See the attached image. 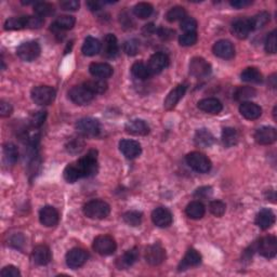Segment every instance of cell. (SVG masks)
I'll list each match as a JSON object with an SVG mask.
<instances>
[{
    "mask_svg": "<svg viewBox=\"0 0 277 277\" xmlns=\"http://www.w3.org/2000/svg\"><path fill=\"white\" fill-rule=\"evenodd\" d=\"M156 28L154 26V24H148V25H145V28L144 29H143V31L147 35H150V34H153V33H156Z\"/></svg>",
    "mask_w": 277,
    "mask_h": 277,
    "instance_id": "cell-63",
    "label": "cell"
},
{
    "mask_svg": "<svg viewBox=\"0 0 277 277\" xmlns=\"http://www.w3.org/2000/svg\"><path fill=\"white\" fill-rule=\"evenodd\" d=\"M195 144L199 147L206 148L210 147L215 143V137L212 133L207 129H198L194 137Z\"/></svg>",
    "mask_w": 277,
    "mask_h": 277,
    "instance_id": "cell-31",
    "label": "cell"
},
{
    "mask_svg": "<svg viewBox=\"0 0 277 277\" xmlns=\"http://www.w3.org/2000/svg\"><path fill=\"white\" fill-rule=\"evenodd\" d=\"M104 4V2L102 1H88L87 2V7L89 8V10H91V11H98L102 6Z\"/></svg>",
    "mask_w": 277,
    "mask_h": 277,
    "instance_id": "cell-62",
    "label": "cell"
},
{
    "mask_svg": "<svg viewBox=\"0 0 277 277\" xmlns=\"http://www.w3.org/2000/svg\"><path fill=\"white\" fill-rule=\"evenodd\" d=\"M40 46L37 41H25L17 49V55L24 62L35 61L40 55Z\"/></svg>",
    "mask_w": 277,
    "mask_h": 277,
    "instance_id": "cell-5",
    "label": "cell"
},
{
    "mask_svg": "<svg viewBox=\"0 0 277 277\" xmlns=\"http://www.w3.org/2000/svg\"><path fill=\"white\" fill-rule=\"evenodd\" d=\"M76 19L72 17V15H62L58 17L55 22L51 25V30L55 31V34L61 33L64 30H69L75 26Z\"/></svg>",
    "mask_w": 277,
    "mask_h": 277,
    "instance_id": "cell-30",
    "label": "cell"
},
{
    "mask_svg": "<svg viewBox=\"0 0 277 277\" xmlns=\"http://www.w3.org/2000/svg\"><path fill=\"white\" fill-rule=\"evenodd\" d=\"M76 129L84 137H97L100 133V122L94 118H82L76 122Z\"/></svg>",
    "mask_w": 277,
    "mask_h": 277,
    "instance_id": "cell-10",
    "label": "cell"
},
{
    "mask_svg": "<svg viewBox=\"0 0 277 277\" xmlns=\"http://www.w3.org/2000/svg\"><path fill=\"white\" fill-rule=\"evenodd\" d=\"M239 111L243 117L249 120L258 119L262 114V109L252 102H243L239 106Z\"/></svg>",
    "mask_w": 277,
    "mask_h": 277,
    "instance_id": "cell-29",
    "label": "cell"
},
{
    "mask_svg": "<svg viewBox=\"0 0 277 277\" xmlns=\"http://www.w3.org/2000/svg\"><path fill=\"white\" fill-rule=\"evenodd\" d=\"M275 223V215L274 212L268 208L261 209L257 217H255V224H257L261 230H268Z\"/></svg>",
    "mask_w": 277,
    "mask_h": 277,
    "instance_id": "cell-24",
    "label": "cell"
},
{
    "mask_svg": "<svg viewBox=\"0 0 277 277\" xmlns=\"http://www.w3.org/2000/svg\"><path fill=\"white\" fill-rule=\"evenodd\" d=\"M197 39H198V37H197L196 33H184L180 36L179 42L182 47H191L196 44Z\"/></svg>",
    "mask_w": 277,
    "mask_h": 277,
    "instance_id": "cell-51",
    "label": "cell"
},
{
    "mask_svg": "<svg viewBox=\"0 0 277 277\" xmlns=\"http://www.w3.org/2000/svg\"><path fill=\"white\" fill-rule=\"evenodd\" d=\"M89 72L98 79H106L113 75V67L108 63H91L89 66Z\"/></svg>",
    "mask_w": 277,
    "mask_h": 277,
    "instance_id": "cell-25",
    "label": "cell"
},
{
    "mask_svg": "<svg viewBox=\"0 0 277 277\" xmlns=\"http://www.w3.org/2000/svg\"><path fill=\"white\" fill-rule=\"evenodd\" d=\"M249 21H250V25H251V29L257 30L264 28V26L270 22V14L268 12L262 11L258 14H255L251 19H249Z\"/></svg>",
    "mask_w": 277,
    "mask_h": 277,
    "instance_id": "cell-42",
    "label": "cell"
},
{
    "mask_svg": "<svg viewBox=\"0 0 277 277\" xmlns=\"http://www.w3.org/2000/svg\"><path fill=\"white\" fill-rule=\"evenodd\" d=\"M180 28L184 33H196L197 29V22L196 20L193 18L186 17L182 21H181Z\"/></svg>",
    "mask_w": 277,
    "mask_h": 277,
    "instance_id": "cell-49",
    "label": "cell"
},
{
    "mask_svg": "<svg viewBox=\"0 0 277 277\" xmlns=\"http://www.w3.org/2000/svg\"><path fill=\"white\" fill-rule=\"evenodd\" d=\"M68 97L77 105H86L89 104L94 98V94L90 90L84 87V84L74 86L68 91Z\"/></svg>",
    "mask_w": 277,
    "mask_h": 277,
    "instance_id": "cell-7",
    "label": "cell"
},
{
    "mask_svg": "<svg viewBox=\"0 0 277 277\" xmlns=\"http://www.w3.org/2000/svg\"><path fill=\"white\" fill-rule=\"evenodd\" d=\"M277 138V131L274 127L264 126L254 132V140L258 144L270 145L273 144Z\"/></svg>",
    "mask_w": 277,
    "mask_h": 277,
    "instance_id": "cell-14",
    "label": "cell"
},
{
    "mask_svg": "<svg viewBox=\"0 0 277 277\" xmlns=\"http://www.w3.org/2000/svg\"><path fill=\"white\" fill-rule=\"evenodd\" d=\"M44 24V19L40 17H29L28 15V28H40Z\"/></svg>",
    "mask_w": 277,
    "mask_h": 277,
    "instance_id": "cell-57",
    "label": "cell"
},
{
    "mask_svg": "<svg viewBox=\"0 0 277 277\" xmlns=\"http://www.w3.org/2000/svg\"><path fill=\"white\" fill-rule=\"evenodd\" d=\"M186 90H188V84H185V83H181L179 84V86L175 87L173 90H171V91H170L169 94L167 95L166 100H165L164 108L167 111L173 110L180 102V100L184 97Z\"/></svg>",
    "mask_w": 277,
    "mask_h": 277,
    "instance_id": "cell-15",
    "label": "cell"
},
{
    "mask_svg": "<svg viewBox=\"0 0 277 277\" xmlns=\"http://www.w3.org/2000/svg\"><path fill=\"white\" fill-rule=\"evenodd\" d=\"M239 140V136L234 128L227 127L222 131V143L225 147H232L236 145Z\"/></svg>",
    "mask_w": 277,
    "mask_h": 277,
    "instance_id": "cell-36",
    "label": "cell"
},
{
    "mask_svg": "<svg viewBox=\"0 0 277 277\" xmlns=\"http://www.w3.org/2000/svg\"><path fill=\"white\" fill-rule=\"evenodd\" d=\"M185 162L189 165L190 168L199 173H206L210 171L212 166L210 159L205 154L199 152H192L188 154L185 157Z\"/></svg>",
    "mask_w": 277,
    "mask_h": 277,
    "instance_id": "cell-3",
    "label": "cell"
},
{
    "mask_svg": "<svg viewBox=\"0 0 277 277\" xmlns=\"http://www.w3.org/2000/svg\"><path fill=\"white\" fill-rule=\"evenodd\" d=\"M119 150L126 158L128 159H135L138 156H140L142 153V147L138 142L135 140H121L119 142Z\"/></svg>",
    "mask_w": 277,
    "mask_h": 277,
    "instance_id": "cell-17",
    "label": "cell"
},
{
    "mask_svg": "<svg viewBox=\"0 0 277 277\" xmlns=\"http://www.w3.org/2000/svg\"><path fill=\"white\" fill-rule=\"evenodd\" d=\"M93 249L101 255H111L116 251L117 244L110 235H100L94 239Z\"/></svg>",
    "mask_w": 277,
    "mask_h": 277,
    "instance_id": "cell-6",
    "label": "cell"
},
{
    "mask_svg": "<svg viewBox=\"0 0 277 277\" xmlns=\"http://www.w3.org/2000/svg\"><path fill=\"white\" fill-rule=\"evenodd\" d=\"M132 75L140 81H145L151 76V73L148 71L147 65L143 62H136L131 67Z\"/></svg>",
    "mask_w": 277,
    "mask_h": 277,
    "instance_id": "cell-41",
    "label": "cell"
},
{
    "mask_svg": "<svg viewBox=\"0 0 277 277\" xmlns=\"http://www.w3.org/2000/svg\"><path fill=\"white\" fill-rule=\"evenodd\" d=\"M212 51H214L215 55L223 58V60H231L235 55V49H234L232 42L225 39L217 41L212 48Z\"/></svg>",
    "mask_w": 277,
    "mask_h": 277,
    "instance_id": "cell-19",
    "label": "cell"
},
{
    "mask_svg": "<svg viewBox=\"0 0 277 277\" xmlns=\"http://www.w3.org/2000/svg\"><path fill=\"white\" fill-rule=\"evenodd\" d=\"M209 210H210V212H211L212 215L220 218V217H222L223 215L225 214L226 205L223 201H221V200H214V201L210 202Z\"/></svg>",
    "mask_w": 277,
    "mask_h": 277,
    "instance_id": "cell-48",
    "label": "cell"
},
{
    "mask_svg": "<svg viewBox=\"0 0 277 277\" xmlns=\"http://www.w3.org/2000/svg\"><path fill=\"white\" fill-rule=\"evenodd\" d=\"M110 205L106 201L101 199L90 200L83 206V214L89 219L102 220L110 215Z\"/></svg>",
    "mask_w": 277,
    "mask_h": 277,
    "instance_id": "cell-2",
    "label": "cell"
},
{
    "mask_svg": "<svg viewBox=\"0 0 277 277\" xmlns=\"http://www.w3.org/2000/svg\"><path fill=\"white\" fill-rule=\"evenodd\" d=\"M190 73L192 76L197 78H202L209 75L211 73V65L205 58L194 57L190 62Z\"/></svg>",
    "mask_w": 277,
    "mask_h": 277,
    "instance_id": "cell-13",
    "label": "cell"
},
{
    "mask_svg": "<svg viewBox=\"0 0 277 277\" xmlns=\"http://www.w3.org/2000/svg\"><path fill=\"white\" fill-rule=\"evenodd\" d=\"M19 159L18 147L13 143H6L3 145V161L8 166H13Z\"/></svg>",
    "mask_w": 277,
    "mask_h": 277,
    "instance_id": "cell-35",
    "label": "cell"
},
{
    "mask_svg": "<svg viewBox=\"0 0 277 277\" xmlns=\"http://www.w3.org/2000/svg\"><path fill=\"white\" fill-rule=\"evenodd\" d=\"M28 28V17L11 18L4 23V29L6 30H20Z\"/></svg>",
    "mask_w": 277,
    "mask_h": 277,
    "instance_id": "cell-39",
    "label": "cell"
},
{
    "mask_svg": "<svg viewBox=\"0 0 277 277\" xmlns=\"http://www.w3.org/2000/svg\"><path fill=\"white\" fill-rule=\"evenodd\" d=\"M83 146H84V143L81 138H74L67 143L66 150L72 154H77V153H81L83 150Z\"/></svg>",
    "mask_w": 277,
    "mask_h": 277,
    "instance_id": "cell-50",
    "label": "cell"
},
{
    "mask_svg": "<svg viewBox=\"0 0 277 277\" xmlns=\"http://www.w3.org/2000/svg\"><path fill=\"white\" fill-rule=\"evenodd\" d=\"M276 30H273L272 33L269 34V36L266 37L265 40V51L271 55H274L276 53Z\"/></svg>",
    "mask_w": 277,
    "mask_h": 277,
    "instance_id": "cell-53",
    "label": "cell"
},
{
    "mask_svg": "<svg viewBox=\"0 0 277 277\" xmlns=\"http://www.w3.org/2000/svg\"><path fill=\"white\" fill-rule=\"evenodd\" d=\"M63 175L64 179H65L68 183H75L76 181L82 179L81 173H79L75 164H69L68 166H66V168L64 169Z\"/></svg>",
    "mask_w": 277,
    "mask_h": 277,
    "instance_id": "cell-45",
    "label": "cell"
},
{
    "mask_svg": "<svg viewBox=\"0 0 277 277\" xmlns=\"http://www.w3.org/2000/svg\"><path fill=\"white\" fill-rule=\"evenodd\" d=\"M75 164L82 178L91 177L98 171V152L90 150L86 155L79 158Z\"/></svg>",
    "mask_w": 277,
    "mask_h": 277,
    "instance_id": "cell-1",
    "label": "cell"
},
{
    "mask_svg": "<svg viewBox=\"0 0 277 277\" xmlns=\"http://www.w3.org/2000/svg\"><path fill=\"white\" fill-rule=\"evenodd\" d=\"M89 254L82 248H74L66 253V264L73 270L82 268L87 262Z\"/></svg>",
    "mask_w": 277,
    "mask_h": 277,
    "instance_id": "cell-11",
    "label": "cell"
},
{
    "mask_svg": "<svg viewBox=\"0 0 277 277\" xmlns=\"http://www.w3.org/2000/svg\"><path fill=\"white\" fill-rule=\"evenodd\" d=\"M119 21H120V24L124 26V28H130V26L133 24L132 23V20L130 19V17L127 13H121Z\"/></svg>",
    "mask_w": 277,
    "mask_h": 277,
    "instance_id": "cell-61",
    "label": "cell"
},
{
    "mask_svg": "<svg viewBox=\"0 0 277 277\" xmlns=\"http://www.w3.org/2000/svg\"><path fill=\"white\" fill-rule=\"evenodd\" d=\"M138 48H140V45H138V41L137 39H129L125 41L124 44V51L126 55L130 56L137 55L138 52Z\"/></svg>",
    "mask_w": 277,
    "mask_h": 277,
    "instance_id": "cell-52",
    "label": "cell"
},
{
    "mask_svg": "<svg viewBox=\"0 0 277 277\" xmlns=\"http://www.w3.org/2000/svg\"><path fill=\"white\" fill-rule=\"evenodd\" d=\"M153 6L151 3L147 2H138L137 3L135 8H133V13L137 18L141 20H145L150 18L153 13Z\"/></svg>",
    "mask_w": 277,
    "mask_h": 277,
    "instance_id": "cell-40",
    "label": "cell"
},
{
    "mask_svg": "<svg viewBox=\"0 0 277 277\" xmlns=\"http://www.w3.org/2000/svg\"><path fill=\"white\" fill-rule=\"evenodd\" d=\"M101 49H102V45H101L99 39L94 38V37H87L83 41L82 51L84 55L93 56L98 55Z\"/></svg>",
    "mask_w": 277,
    "mask_h": 277,
    "instance_id": "cell-33",
    "label": "cell"
},
{
    "mask_svg": "<svg viewBox=\"0 0 277 277\" xmlns=\"http://www.w3.org/2000/svg\"><path fill=\"white\" fill-rule=\"evenodd\" d=\"M198 109L208 114H219L223 109V105L219 100L216 98H207L200 100L198 104Z\"/></svg>",
    "mask_w": 277,
    "mask_h": 277,
    "instance_id": "cell-28",
    "label": "cell"
},
{
    "mask_svg": "<svg viewBox=\"0 0 277 277\" xmlns=\"http://www.w3.org/2000/svg\"><path fill=\"white\" fill-rule=\"evenodd\" d=\"M184 18H186V11L183 7H173L169 10L166 14V19L168 22L173 23L177 21H182Z\"/></svg>",
    "mask_w": 277,
    "mask_h": 277,
    "instance_id": "cell-44",
    "label": "cell"
},
{
    "mask_svg": "<svg viewBox=\"0 0 277 277\" xmlns=\"http://www.w3.org/2000/svg\"><path fill=\"white\" fill-rule=\"evenodd\" d=\"M30 97L35 104L45 106L51 104L55 101L56 97V91L55 88L50 86H38L31 90Z\"/></svg>",
    "mask_w": 277,
    "mask_h": 277,
    "instance_id": "cell-4",
    "label": "cell"
},
{
    "mask_svg": "<svg viewBox=\"0 0 277 277\" xmlns=\"http://www.w3.org/2000/svg\"><path fill=\"white\" fill-rule=\"evenodd\" d=\"M201 262V255L200 253L195 249H189L188 252L185 253L184 258L181 261L179 265V271H185L190 268H194V266L199 265Z\"/></svg>",
    "mask_w": 277,
    "mask_h": 277,
    "instance_id": "cell-26",
    "label": "cell"
},
{
    "mask_svg": "<svg viewBox=\"0 0 277 277\" xmlns=\"http://www.w3.org/2000/svg\"><path fill=\"white\" fill-rule=\"evenodd\" d=\"M142 218H143L142 212L131 210V211H127L124 215V221L130 226H138L142 223Z\"/></svg>",
    "mask_w": 277,
    "mask_h": 277,
    "instance_id": "cell-46",
    "label": "cell"
},
{
    "mask_svg": "<svg viewBox=\"0 0 277 277\" xmlns=\"http://www.w3.org/2000/svg\"><path fill=\"white\" fill-rule=\"evenodd\" d=\"M39 220L44 226L52 227L55 226L58 220H60V215L57 210L52 206H45L39 212Z\"/></svg>",
    "mask_w": 277,
    "mask_h": 277,
    "instance_id": "cell-18",
    "label": "cell"
},
{
    "mask_svg": "<svg viewBox=\"0 0 277 277\" xmlns=\"http://www.w3.org/2000/svg\"><path fill=\"white\" fill-rule=\"evenodd\" d=\"M125 130L132 136H146L150 133V127L144 120L133 119L127 122Z\"/></svg>",
    "mask_w": 277,
    "mask_h": 277,
    "instance_id": "cell-23",
    "label": "cell"
},
{
    "mask_svg": "<svg viewBox=\"0 0 277 277\" xmlns=\"http://www.w3.org/2000/svg\"><path fill=\"white\" fill-rule=\"evenodd\" d=\"M231 6L236 8V9H242L245 7H248L250 4L252 3V1H250V0H234V1H231Z\"/></svg>",
    "mask_w": 277,
    "mask_h": 277,
    "instance_id": "cell-60",
    "label": "cell"
},
{
    "mask_svg": "<svg viewBox=\"0 0 277 277\" xmlns=\"http://www.w3.org/2000/svg\"><path fill=\"white\" fill-rule=\"evenodd\" d=\"M31 259L37 265H47L52 259L50 248L47 245H38L31 252Z\"/></svg>",
    "mask_w": 277,
    "mask_h": 277,
    "instance_id": "cell-21",
    "label": "cell"
},
{
    "mask_svg": "<svg viewBox=\"0 0 277 277\" xmlns=\"http://www.w3.org/2000/svg\"><path fill=\"white\" fill-rule=\"evenodd\" d=\"M2 277H20L21 273L18 268H15L13 265H8L6 268H3L1 271Z\"/></svg>",
    "mask_w": 277,
    "mask_h": 277,
    "instance_id": "cell-55",
    "label": "cell"
},
{
    "mask_svg": "<svg viewBox=\"0 0 277 277\" xmlns=\"http://www.w3.org/2000/svg\"><path fill=\"white\" fill-rule=\"evenodd\" d=\"M60 7L65 11H76L81 7V3L77 0H64L60 2Z\"/></svg>",
    "mask_w": 277,
    "mask_h": 277,
    "instance_id": "cell-54",
    "label": "cell"
},
{
    "mask_svg": "<svg viewBox=\"0 0 277 277\" xmlns=\"http://www.w3.org/2000/svg\"><path fill=\"white\" fill-rule=\"evenodd\" d=\"M83 84H84V87H87L94 95L104 93L106 90H108V83H106L104 79L95 78V79H92V81L86 82Z\"/></svg>",
    "mask_w": 277,
    "mask_h": 277,
    "instance_id": "cell-38",
    "label": "cell"
},
{
    "mask_svg": "<svg viewBox=\"0 0 277 277\" xmlns=\"http://www.w3.org/2000/svg\"><path fill=\"white\" fill-rule=\"evenodd\" d=\"M169 65V57L164 52H156L151 56L150 61H148V71H150L151 75H157L161 74L165 68Z\"/></svg>",
    "mask_w": 277,
    "mask_h": 277,
    "instance_id": "cell-12",
    "label": "cell"
},
{
    "mask_svg": "<svg viewBox=\"0 0 277 277\" xmlns=\"http://www.w3.org/2000/svg\"><path fill=\"white\" fill-rule=\"evenodd\" d=\"M152 220L156 226L165 228L171 225V223L173 221V217L171 212H170V210L167 209V208L159 207L153 211Z\"/></svg>",
    "mask_w": 277,
    "mask_h": 277,
    "instance_id": "cell-16",
    "label": "cell"
},
{
    "mask_svg": "<svg viewBox=\"0 0 277 277\" xmlns=\"http://www.w3.org/2000/svg\"><path fill=\"white\" fill-rule=\"evenodd\" d=\"M241 79L243 82L249 83H261L263 81V76L258 68L248 67L242 72Z\"/></svg>",
    "mask_w": 277,
    "mask_h": 277,
    "instance_id": "cell-34",
    "label": "cell"
},
{
    "mask_svg": "<svg viewBox=\"0 0 277 277\" xmlns=\"http://www.w3.org/2000/svg\"><path fill=\"white\" fill-rule=\"evenodd\" d=\"M138 259V248L135 247L130 250H127V251L122 254L118 260H117L116 265L119 270H127L135 264Z\"/></svg>",
    "mask_w": 277,
    "mask_h": 277,
    "instance_id": "cell-27",
    "label": "cell"
},
{
    "mask_svg": "<svg viewBox=\"0 0 277 277\" xmlns=\"http://www.w3.org/2000/svg\"><path fill=\"white\" fill-rule=\"evenodd\" d=\"M205 212H206L205 206L198 200L191 201L185 208L186 216H188L190 219H193V220L201 219V218L205 216Z\"/></svg>",
    "mask_w": 277,
    "mask_h": 277,
    "instance_id": "cell-32",
    "label": "cell"
},
{
    "mask_svg": "<svg viewBox=\"0 0 277 277\" xmlns=\"http://www.w3.org/2000/svg\"><path fill=\"white\" fill-rule=\"evenodd\" d=\"M46 117H47V111H34L33 114L30 115L29 117V124L33 128H39L42 125H44V122L46 120Z\"/></svg>",
    "mask_w": 277,
    "mask_h": 277,
    "instance_id": "cell-47",
    "label": "cell"
},
{
    "mask_svg": "<svg viewBox=\"0 0 277 277\" xmlns=\"http://www.w3.org/2000/svg\"><path fill=\"white\" fill-rule=\"evenodd\" d=\"M145 260L148 264L153 266L162 264L166 260V250L161 244L150 245L145 249Z\"/></svg>",
    "mask_w": 277,
    "mask_h": 277,
    "instance_id": "cell-9",
    "label": "cell"
},
{
    "mask_svg": "<svg viewBox=\"0 0 277 277\" xmlns=\"http://www.w3.org/2000/svg\"><path fill=\"white\" fill-rule=\"evenodd\" d=\"M156 33L164 40L171 39L172 37L174 36V31L171 30V29H168V28H159V29L156 30Z\"/></svg>",
    "mask_w": 277,
    "mask_h": 277,
    "instance_id": "cell-59",
    "label": "cell"
},
{
    "mask_svg": "<svg viewBox=\"0 0 277 277\" xmlns=\"http://www.w3.org/2000/svg\"><path fill=\"white\" fill-rule=\"evenodd\" d=\"M211 194H212V189L210 188V186H202V188L196 190L194 196L198 199H205V198H208L209 196H211Z\"/></svg>",
    "mask_w": 277,
    "mask_h": 277,
    "instance_id": "cell-56",
    "label": "cell"
},
{
    "mask_svg": "<svg viewBox=\"0 0 277 277\" xmlns=\"http://www.w3.org/2000/svg\"><path fill=\"white\" fill-rule=\"evenodd\" d=\"M250 31H252L249 19H237L232 24V33L238 39H246Z\"/></svg>",
    "mask_w": 277,
    "mask_h": 277,
    "instance_id": "cell-22",
    "label": "cell"
},
{
    "mask_svg": "<svg viewBox=\"0 0 277 277\" xmlns=\"http://www.w3.org/2000/svg\"><path fill=\"white\" fill-rule=\"evenodd\" d=\"M119 47L116 36L114 34H108L103 39L102 52L103 55L108 58H114L118 55Z\"/></svg>",
    "mask_w": 277,
    "mask_h": 277,
    "instance_id": "cell-20",
    "label": "cell"
},
{
    "mask_svg": "<svg viewBox=\"0 0 277 277\" xmlns=\"http://www.w3.org/2000/svg\"><path fill=\"white\" fill-rule=\"evenodd\" d=\"M255 94H257V91H255V89L252 87H238L235 90V92H234V99L242 103L248 102V100L254 98Z\"/></svg>",
    "mask_w": 277,
    "mask_h": 277,
    "instance_id": "cell-37",
    "label": "cell"
},
{
    "mask_svg": "<svg viewBox=\"0 0 277 277\" xmlns=\"http://www.w3.org/2000/svg\"><path fill=\"white\" fill-rule=\"evenodd\" d=\"M34 13L40 18L49 17L55 13V6L49 2H36L34 4Z\"/></svg>",
    "mask_w": 277,
    "mask_h": 277,
    "instance_id": "cell-43",
    "label": "cell"
},
{
    "mask_svg": "<svg viewBox=\"0 0 277 277\" xmlns=\"http://www.w3.org/2000/svg\"><path fill=\"white\" fill-rule=\"evenodd\" d=\"M13 111V108L12 105L10 104L7 101H1L0 102V113H1L2 117H8L12 114Z\"/></svg>",
    "mask_w": 277,
    "mask_h": 277,
    "instance_id": "cell-58",
    "label": "cell"
},
{
    "mask_svg": "<svg viewBox=\"0 0 277 277\" xmlns=\"http://www.w3.org/2000/svg\"><path fill=\"white\" fill-rule=\"evenodd\" d=\"M255 250L264 258L272 259L277 253V239L275 236H265L257 243Z\"/></svg>",
    "mask_w": 277,
    "mask_h": 277,
    "instance_id": "cell-8",
    "label": "cell"
}]
</instances>
